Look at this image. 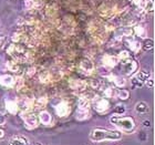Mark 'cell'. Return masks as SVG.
I'll return each instance as SVG.
<instances>
[{
	"label": "cell",
	"instance_id": "7",
	"mask_svg": "<svg viewBox=\"0 0 155 145\" xmlns=\"http://www.w3.org/2000/svg\"><path fill=\"white\" fill-rule=\"evenodd\" d=\"M93 107L99 113L105 112L110 109V102L104 97H95V99H93Z\"/></svg>",
	"mask_w": 155,
	"mask_h": 145
},
{
	"label": "cell",
	"instance_id": "10",
	"mask_svg": "<svg viewBox=\"0 0 155 145\" xmlns=\"http://www.w3.org/2000/svg\"><path fill=\"white\" fill-rule=\"evenodd\" d=\"M55 112L60 117L67 116L70 113V105H69L65 101H61L60 103H58L55 105Z\"/></svg>",
	"mask_w": 155,
	"mask_h": 145
},
{
	"label": "cell",
	"instance_id": "25",
	"mask_svg": "<svg viewBox=\"0 0 155 145\" xmlns=\"http://www.w3.org/2000/svg\"><path fill=\"white\" fill-rule=\"evenodd\" d=\"M7 67H8V69H9L10 71L12 72H17L18 73L20 71V67L16 61H8L7 62Z\"/></svg>",
	"mask_w": 155,
	"mask_h": 145
},
{
	"label": "cell",
	"instance_id": "11",
	"mask_svg": "<svg viewBox=\"0 0 155 145\" xmlns=\"http://www.w3.org/2000/svg\"><path fill=\"white\" fill-rule=\"evenodd\" d=\"M33 102H35V99H31V97H25V99H21L18 104V107L21 109L22 111L26 112H29L30 110L33 107Z\"/></svg>",
	"mask_w": 155,
	"mask_h": 145
},
{
	"label": "cell",
	"instance_id": "29",
	"mask_svg": "<svg viewBox=\"0 0 155 145\" xmlns=\"http://www.w3.org/2000/svg\"><path fill=\"white\" fill-rule=\"evenodd\" d=\"M131 58V54H130L129 51H121L117 55V59H119V62L120 61H124V60H127V59Z\"/></svg>",
	"mask_w": 155,
	"mask_h": 145
},
{
	"label": "cell",
	"instance_id": "2",
	"mask_svg": "<svg viewBox=\"0 0 155 145\" xmlns=\"http://www.w3.org/2000/svg\"><path fill=\"white\" fill-rule=\"evenodd\" d=\"M110 122L115 125L116 127L123 132L130 133L135 129V122L132 117H127V116H120V115H113L111 116Z\"/></svg>",
	"mask_w": 155,
	"mask_h": 145
},
{
	"label": "cell",
	"instance_id": "5",
	"mask_svg": "<svg viewBox=\"0 0 155 145\" xmlns=\"http://www.w3.org/2000/svg\"><path fill=\"white\" fill-rule=\"evenodd\" d=\"M120 63H121V71L124 75H131L137 69V63L132 58L124 60V61H120Z\"/></svg>",
	"mask_w": 155,
	"mask_h": 145
},
{
	"label": "cell",
	"instance_id": "1",
	"mask_svg": "<svg viewBox=\"0 0 155 145\" xmlns=\"http://www.w3.org/2000/svg\"><path fill=\"white\" fill-rule=\"evenodd\" d=\"M122 137V133L119 131H110L105 129H93L90 132V140L93 142H103V141H116Z\"/></svg>",
	"mask_w": 155,
	"mask_h": 145
},
{
	"label": "cell",
	"instance_id": "32",
	"mask_svg": "<svg viewBox=\"0 0 155 145\" xmlns=\"http://www.w3.org/2000/svg\"><path fill=\"white\" fill-rule=\"evenodd\" d=\"M5 136H6V133H5V131L0 129V141L5 139Z\"/></svg>",
	"mask_w": 155,
	"mask_h": 145
},
{
	"label": "cell",
	"instance_id": "22",
	"mask_svg": "<svg viewBox=\"0 0 155 145\" xmlns=\"http://www.w3.org/2000/svg\"><path fill=\"white\" fill-rule=\"evenodd\" d=\"M51 79L52 75L50 71H43L40 74V82H42V83H48V82L51 81Z\"/></svg>",
	"mask_w": 155,
	"mask_h": 145
},
{
	"label": "cell",
	"instance_id": "23",
	"mask_svg": "<svg viewBox=\"0 0 155 145\" xmlns=\"http://www.w3.org/2000/svg\"><path fill=\"white\" fill-rule=\"evenodd\" d=\"M143 48L144 51H150V50H152L154 48V41H153L152 39H145V41L141 45Z\"/></svg>",
	"mask_w": 155,
	"mask_h": 145
},
{
	"label": "cell",
	"instance_id": "12",
	"mask_svg": "<svg viewBox=\"0 0 155 145\" xmlns=\"http://www.w3.org/2000/svg\"><path fill=\"white\" fill-rule=\"evenodd\" d=\"M0 85L7 87H12L15 85V77L10 74H2L0 75Z\"/></svg>",
	"mask_w": 155,
	"mask_h": 145
},
{
	"label": "cell",
	"instance_id": "8",
	"mask_svg": "<svg viewBox=\"0 0 155 145\" xmlns=\"http://www.w3.org/2000/svg\"><path fill=\"white\" fill-rule=\"evenodd\" d=\"M81 72L85 75H91L94 71V64L93 62H91L89 59H82L79 65Z\"/></svg>",
	"mask_w": 155,
	"mask_h": 145
},
{
	"label": "cell",
	"instance_id": "6",
	"mask_svg": "<svg viewBox=\"0 0 155 145\" xmlns=\"http://www.w3.org/2000/svg\"><path fill=\"white\" fill-rule=\"evenodd\" d=\"M22 119H23V122H25V126H26L28 130L36 129L37 126L39 125V123H40L38 115L35 114V113L26 112L25 114H23Z\"/></svg>",
	"mask_w": 155,
	"mask_h": 145
},
{
	"label": "cell",
	"instance_id": "30",
	"mask_svg": "<svg viewBox=\"0 0 155 145\" xmlns=\"http://www.w3.org/2000/svg\"><path fill=\"white\" fill-rule=\"evenodd\" d=\"M133 3L139 7V8H143L144 3H145V0H133Z\"/></svg>",
	"mask_w": 155,
	"mask_h": 145
},
{
	"label": "cell",
	"instance_id": "31",
	"mask_svg": "<svg viewBox=\"0 0 155 145\" xmlns=\"http://www.w3.org/2000/svg\"><path fill=\"white\" fill-rule=\"evenodd\" d=\"M145 83H146V85H147L149 87H153V85H154V80H153V79H149V80L146 81Z\"/></svg>",
	"mask_w": 155,
	"mask_h": 145
},
{
	"label": "cell",
	"instance_id": "20",
	"mask_svg": "<svg viewBox=\"0 0 155 145\" xmlns=\"http://www.w3.org/2000/svg\"><path fill=\"white\" fill-rule=\"evenodd\" d=\"M47 103H48V99L45 97H39L38 100H36V102H33V107H36V109L40 110L42 107H45L47 105Z\"/></svg>",
	"mask_w": 155,
	"mask_h": 145
},
{
	"label": "cell",
	"instance_id": "24",
	"mask_svg": "<svg viewBox=\"0 0 155 145\" xmlns=\"http://www.w3.org/2000/svg\"><path fill=\"white\" fill-rule=\"evenodd\" d=\"M116 95L120 100H127L130 97V92L127 90H124V89H120L117 92H116Z\"/></svg>",
	"mask_w": 155,
	"mask_h": 145
},
{
	"label": "cell",
	"instance_id": "26",
	"mask_svg": "<svg viewBox=\"0 0 155 145\" xmlns=\"http://www.w3.org/2000/svg\"><path fill=\"white\" fill-rule=\"evenodd\" d=\"M113 82H114V84H115L116 87H124V85L126 84L125 79H124L123 77H120V75H115V77H114Z\"/></svg>",
	"mask_w": 155,
	"mask_h": 145
},
{
	"label": "cell",
	"instance_id": "17",
	"mask_svg": "<svg viewBox=\"0 0 155 145\" xmlns=\"http://www.w3.org/2000/svg\"><path fill=\"white\" fill-rule=\"evenodd\" d=\"M6 110L11 114H16L18 112V104H17L16 101H11V100H7L6 101Z\"/></svg>",
	"mask_w": 155,
	"mask_h": 145
},
{
	"label": "cell",
	"instance_id": "34",
	"mask_svg": "<svg viewBox=\"0 0 155 145\" xmlns=\"http://www.w3.org/2000/svg\"><path fill=\"white\" fill-rule=\"evenodd\" d=\"M144 126L150 127V126H151V122H150V121H144Z\"/></svg>",
	"mask_w": 155,
	"mask_h": 145
},
{
	"label": "cell",
	"instance_id": "3",
	"mask_svg": "<svg viewBox=\"0 0 155 145\" xmlns=\"http://www.w3.org/2000/svg\"><path fill=\"white\" fill-rule=\"evenodd\" d=\"M7 51L18 62L27 61L28 55H29L27 49L25 48V45H21L20 43H12V44H10L8 47V49H7Z\"/></svg>",
	"mask_w": 155,
	"mask_h": 145
},
{
	"label": "cell",
	"instance_id": "14",
	"mask_svg": "<svg viewBox=\"0 0 155 145\" xmlns=\"http://www.w3.org/2000/svg\"><path fill=\"white\" fill-rule=\"evenodd\" d=\"M38 117H39V121H40L42 124H45V125H50L52 122V116L50 115V113L47 112V111H40Z\"/></svg>",
	"mask_w": 155,
	"mask_h": 145
},
{
	"label": "cell",
	"instance_id": "33",
	"mask_svg": "<svg viewBox=\"0 0 155 145\" xmlns=\"http://www.w3.org/2000/svg\"><path fill=\"white\" fill-rule=\"evenodd\" d=\"M3 123H5V116L0 113V125H2Z\"/></svg>",
	"mask_w": 155,
	"mask_h": 145
},
{
	"label": "cell",
	"instance_id": "13",
	"mask_svg": "<svg viewBox=\"0 0 155 145\" xmlns=\"http://www.w3.org/2000/svg\"><path fill=\"white\" fill-rule=\"evenodd\" d=\"M8 145H29V140L25 136H13L8 141Z\"/></svg>",
	"mask_w": 155,
	"mask_h": 145
},
{
	"label": "cell",
	"instance_id": "15",
	"mask_svg": "<svg viewBox=\"0 0 155 145\" xmlns=\"http://www.w3.org/2000/svg\"><path fill=\"white\" fill-rule=\"evenodd\" d=\"M126 43H127V47L131 49V51H133V52H137L140 49H141V45H142L141 43H140V41H137V40H135V39H133L132 37H130V38L127 39Z\"/></svg>",
	"mask_w": 155,
	"mask_h": 145
},
{
	"label": "cell",
	"instance_id": "16",
	"mask_svg": "<svg viewBox=\"0 0 155 145\" xmlns=\"http://www.w3.org/2000/svg\"><path fill=\"white\" fill-rule=\"evenodd\" d=\"M77 120L79 121H84L90 117V110L89 109H78L77 115H75Z\"/></svg>",
	"mask_w": 155,
	"mask_h": 145
},
{
	"label": "cell",
	"instance_id": "4",
	"mask_svg": "<svg viewBox=\"0 0 155 145\" xmlns=\"http://www.w3.org/2000/svg\"><path fill=\"white\" fill-rule=\"evenodd\" d=\"M150 79V72L147 71H139L131 77V87L133 90L141 87L143 84H145V82Z\"/></svg>",
	"mask_w": 155,
	"mask_h": 145
},
{
	"label": "cell",
	"instance_id": "28",
	"mask_svg": "<svg viewBox=\"0 0 155 145\" xmlns=\"http://www.w3.org/2000/svg\"><path fill=\"white\" fill-rule=\"evenodd\" d=\"M104 97H113L115 94V87H107V89H104Z\"/></svg>",
	"mask_w": 155,
	"mask_h": 145
},
{
	"label": "cell",
	"instance_id": "27",
	"mask_svg": "<svg viewBox=\"0 0 155 145\" xmlns=\"http://www.w3.org/2000/svg\"><path fill=\"white\" fill-rule=\"evenodd\" d=\"M125 111H126L125 105H123V104H117V105L114 107L113 113L115 114V115H122V114L125 113Z\"/></svg>",
	"mask_w": 155,
	"mask_h": 145
},
{
	"label": "cell",
	"instance_id": "18",
	"mask_svg": "<svg viewBox=\"0 0 155 145\" xmlns=\"http://www.w3.org/2000/svg\"><path fill=\"white\" fill-rule=\"evenodd\" d=\"M70 87L73 90H84L87 87V83L83 80H71L70 81Z\"/></svg>",
	"mask_w": 155,
	"mask_h": 145
},
{
	"label": "cell",
	"instance_id": "35",
	"mask_svg": "<svg viewBox=\"0 0 155 145\" xmlns=\"http://www.w3.org/2000/svg\"><path fill=\"white\" fill-rule=\"evenodd\" d=\"M33 145H43V144H41V143H38V142H37V143H35Z\"/></svg>",
	"mask_w": 155,
	"mask_h": 145
},
{
	"label": "cell",
	"instance_id": "9",
	"mask_svg": "<svg viewBox=\"0 0 155 145\" xmlns=\"http://www.w3.org/2000/svg\"><path fill=\"white\" fill-rule=\"evenodd\" d=\"M102 63H103L104 67H107V69H112L119 63V59H117L116 55L104 54L103 58H102Z\"/></svg>",
	"mask_w": 155,
	"mask_h": 145
},
{
	"label": "cell",
	"instance_id": "19",
	"mask_svg": "<svg viewBox=\"0 0 155 145\" xmlns=\"http://www.w3.org/2000/svg\"><path fill=\"white\" fill-rule=\"evenodd\" d=\"M133 32L135 33L137 37H140V38L146 39V37H147V30L145 29V27L141 26V25L135 26V28L133 29Z\"/></svg>",
	"mask_w": 155,
	"mask_h": 145
},
{
	"label": "cell",
	"instance_id": "21",
	"mask_svg": "<svg viewBox=\"0 0 155 145\" xmlns=\"http://www.w3.org/2000/svg\"><path fill=\"white\" fill-rule=\"evenodd\" d=\"M147 110H149V105L146 102L141 101V102H137L135 104V111L137 113H145L147 112Z\"/></svg>",
	"mask_w": 155,
	"mask_h": 145
}]
</instances>
